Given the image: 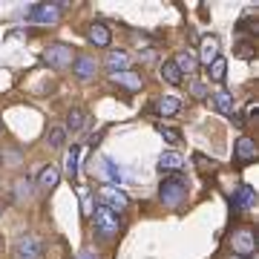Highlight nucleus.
Wrapping results in <instances>:
<instances>
[{
	"mask_svg": "<svg viewBox=\"0 0 259 259\" xmlns=\"http://www.w3.org/2000/svg\"><path fill=\"white\" fill-rule=\"evenodd\" d=\"M231 248L236 256H250L253 250H256V233L250 231V228H239V231L231 236Z\"/></svg>",
	"mask_w": 259,
	"mask_h": 259,
	"instance_id": "obj_3",
	"label": "nucleus"
},
{
	"mask_svg": "<svg viewBox=\"0 0 259 259\" xmlns=\"http://www.w3.org/2000/svg\"><path fill=\"white\" fill-rule=\"evenodd\" d=\"M93 219H95V231L104 233V236H115L121 228V219L118 213H112L110 207H104V204H98L93 210Z\"/></svg>",
	"mask_w": 259,
	"mask_h": 259,
	"instance_id": "obj_2",
	"label": "nucleus"
},
{
	"mask_svg": "<svg viewBox=\"0 0 259 259\" xmlns=\"http://www.w3.org/2000/svg\"><path fill=\"white\" fill-rule=\"evenodd\" d=\"M0 130H3V127H0Z\"/></svg>",
	"mask_w": 259,
	"mask_h": 259,
	"instance_id": "obj_31",
	"label": "nucleus"
},
{
	"mask_svg": "<svg viewBox=\"0 0 259 259\" xmlns=\"http://www.w3.org/2000/svg\"><path fill=\"white\" fill-rule=\"evenodd\" d=\"M110 81L118 83L121 90H127V93H139L141 87H144V78L139 72H133V69H127V72H112Z\"/></svg>",
	"mask_w": 259,
	"mask_h": 259,
	"instance_id": "obj_7",
	"label": "nucleus"
},
{
	"mask_svg": "<svg viewBox=\"0 0 259 259\" xmlns=\"http://www.w3.org/2000/svg\"><path fill=\"white\" fill-rule=\"evenodd\" d=\"M58 9H61L58 3H37L26 12V20L29 23H58V18H61Z\"/></svg>",
	"mask_w": 259,
	"mask_h": 259,
	"instance_id": "obj_5",
	"label": "nucleus"
},
{
	"mask_svg": "<svg viewBox=\"0 0 259 259\" xmlns=\"http://www.w3.org/2000/svg\"><path fill=\"white\" fill-rule=\"evenodd\" d=\"M210 104L222 112V115H233V95L228 93V90H219V93L210 98Z\"/></svg>",
	"mask_w": 259,
	"mask_h": 259,
	"instance_id": "obj_17",
	"label": "nucleus"
},
{
	"mask_svg": "<svg viewBox=\"0 0 259 259\" xmlns=\"http://www.w3.org/2000/svg\"><path fill=\"white\" fill-rule=\"evenodd\" d=\"M81 147H72L69 153H66V176L69 179H78V173H81Z\"/></svg>",
	"mask_w": 259,
	"mask_h": 259,
	"instance_id": "obj_18",
	"label": "nucleus"
},
{
	"mask_svg": "<svg viewBox=\"0 0 259 259\" xmlns=\"http://www.w3.org/2000/svg\"><path fill=\"white\" fill-rule=\"evenodd\" d=\"M228 259H242V256H228Z\"/></svg>",
	"mask_w": 259,
	"mask_h": 259,
	"instance_id": "obj_30",
	"label": "nucleus"
},
{
	"mask_svg": "<svg viewBox=\"0 0 259 259\" xmlns=\"http://www.w3.org/2000/svg\"><path fill=\"white\" fill-rule=\"evenodd\" d=\"M66 124H69V130H81L83 127V110H81V107H72V110H69Z\"/></svg>",
	"mask_w": 259,
	"mask_h": 259,
	"instance_id": "obj_23",
	"label": "nucleus"
},
{
	"mask_svg": "<svg viewBox=\"0 0 259 259\" xmlns=\"http://www.w3.org/2000/svg\"><path fill=\"white\" fill-rule=\"evenodd\" d=\"M58 182H61V173H58V167H44V170H40V173H37V185H40V190H55L58 187Z\"/></svg>",
	"mask_w": 259,
	"mask_h": 259,
	"instance_id": "obj_14",
	"label": "nucleus"
},
{
	"mask_svg": "<svg viewBox=\"0 0 259 259\" xmlns=\"http://www.w3.org/2000/svg\"><path fill=\"white\" fill-rule=\"evenodd\" d=\"M78 259H95V256H93V253H90V250H87V253H81V256H78Z\"/></svg>",
	"mask_w": 259,
	"mask_h": 259,
	"instance_id": "obj_29",
	"label": "nucleus"
},
{
	"mask_svg": "<svg viewBox=\"0 0 259 259\" xmlns=\"http://www.w3.org/2000/svg\"><path fill=\"white\" fill-rule=\"evenodd\" d=\"M236 158H239L242 164H250V161H256V144H253V139L242 136V139L236 141Z\"/></svg>",
	"mask_w": 259,
	"mask_h": 259,
	"instance_id": "obj_12",
	"label": "nucleus"
},
{
	"mask_svg": "<svg viewBox=\"0 0 259 259\" xmlns=\"http://www.w3.org/2000/svg\"><path fill=\"white\" fill-rule=\"evenodd\" d=\"M87 37L93 40L95 47H110V44H112L110 29L104 26V23H90V29H87Z\"/></svg>",
	"mask_w": 259,
	"mask_h": 259,
	"instance_id": "obj_13",
	"label": "nucleus"
},
{
	"mask_svg": "<svg viewBox=\"0 0 259 259\" xmlns=\"http://www.w3.org/2000/svg\"><path fill=\"white\" fill-rule=\"evenodd\" d=\"M187 196V185L182 179H164L161 185H158V199L167 204V207H179V204L185 202Z\"/></svg>",
	"mask_w": 259,
	"mask_h": 259,
	"instance_id": "obj_1",
	"label": "nucleus"
},
{
	"mask_svg": "<svg viewBox=\"0 0 259 259\" xmlns=\"http://www.w3.org/2000/svg\"><path fill=\"white\" fill-rule=\"evenodd\" d=\"M101 204L104 207H110L112 213H118V210H124V207H127V193H124V190H121V187H115V185H104L101 187Z\"/></svg>",
	"mask_w": 259,
	"mask_h": 259,
	"instance_id": "obj_6",
	"label": "nucleus"
},
{
	"mask_svg": "<svg viewBox=\"0 0 259 259\" xmlns=\"http://www.w3.org/2000/svg\"><path fill=\"white\" fill-rule=\"evenodd\" d=\"M158 133H161V136H164V139L170 141V144H179V139H182L176 130H170V127H158Z\"/></svg>",
	"mask_w": 259,
	"mask_h": 259,
	"instance_id": "obj_26",
	"label": "nucleus"
},
{
	"mask_svg": "<svg viewBox=\"0 0 259 259\" xmlns=\"http://www.w3.org/2000/svg\"><path fill=\"white\" fill-rule=\"evenodd\" d=\"M66 141V130L64 127H52V133H49V147H61Z\"/></svg>",
	"mask_w": 259,
	"mask_h": 259,
	"instance_id": "obj_25",
	"label": "nucleus"
},
{
	"mask_svg": "<svg viewBox=\"0 0 259 259\" xmlns=\"http://www.w3.org/2000/svg\"><path fill=\"white\" fill-rule=\"evenodd\" d=\"M236 52H239L242 58H253V47H248V44H239V47H236Z\"/></svg>",
	"mask_w": 259,
	"mask_h": 259,
	"instance_id": "obj_28",
	"label": "nucleus"
},
{
	"mask_svg": "<svg viewBox=\"0 0 259 259\" xmlns=\"http://www.w3.org/2000/svg\"><path fill=\"white\" fill-rule=\"evenodd\" d=\"M199 58H202V64L210 66L213 61L219 58V37H213V35L202 37V44H199Z\"/></svg>",
	"mask_w": 259,
	"mask_h": 259,
	"instance_id": "obj_9",
	"label": "nucleus"
},
{
	"mask_svg": "<svg viewBox=\"0 0 259 259\" xmlns=\"http://www.w3.org/2000/svg\"><path fill=\"white\" fill-rule=\"evenodd\" d=\"M190 93H193L196 98H204V93H207V90H204V83L193 81V83H190Z\"/></svg>",
	"mask_w": 259,
	"mask_h": 259,
	"instance_id": "obj_27",
	"label": "nucleus"
},
{
	"mask_svg": "<svg viewBox=\"0 0 259 259\" xmlns=\"http://www.w3.org/2000/svg\"><path fill=\"white\" fill-rule=\"evenodd\" d=\"M44 61L49 66H55V69H66V66H72V47H66V44H52V47L44 52Z\"/></svg>",
	"mask_w": 259,
	"mask_h": 259,
	"instance_id": "obj_4",
	"label": "nucleus"
},
{
	"mask_svg": "<svg viewBox=\"0 0 259 259\" xmlns=\"http://www.w3.org/2000/svg\"><path fill=\"white\" fill-rule=\"evenodd\" d=\"M72 72L81 78V81H90V78H95V58L90 55H78L72 61Z\"/></svg>",
	"mask_w": 259,
	"mask_h": 259,
	"instance_id": "obj_11",
	"label": "nucleus"
},
{
	"mask_svg": "<svg viewBox=\"0 0 259 259\" xmlns=\"http://www.w3.org/2000/svg\"><path fill=\"white\" fill-rule=\"evenodd\" d=\"M182 167H185V158L179 153H161L158 158V170H182Z\"/></svg>",
	"mask_w": 259,
	"mask_h": 259,
	"instance_id": "obj_19",
	"label": "nucleus"
},
{
	"mask_svg": "<svg viewBox=\"0 0 259 259\" xmlns=\"http://www.w3.org/2000/svg\"><path fill=\"white\" fill-rule=\"evenodd\" d=\"M101 161H104V170H107L104 176L112 179V182H115V187H118V182H121V170L115 167V161H112V158H101Z\"/></svg>",
	"mask_w": 259,
	"mask_h": 259,
	"instance_id": "obj_24",
	"label": "nucleus"
},
{
	"mask_svg": "<svg viewBox=\"0 0 259 259\" xmlns=\"http://www.w3.org/2000/svg\"><path fill=\"white\" fill-rule=\"evenodd\" d=\"M253 202H256V190L250 185H242L236 199H233V207H236V210H248V207H253Z\"/></svg>",
	"mask_w": 259,
	"mask_h": 259,
	"instance_id": "obj_16",
	"label": "nucleus"
},
{
	"mask_svg": "<svg viewBox=\"0 0 259 259\" xmlns=\"http://www.w3.org/2000/svg\"><path fill=\"white\" fill-rule=\"evenodd\" d=\"M156 112H161V115H179L182 104H179V98H161V101H156Z\"/></svg>",
	"mask_w": 259,
	"mask_h": 259,
	"instance_id": "obj_20",
	"label": "nucleus"
},
{
	"mask_svg": "<svg viewBox=\"0 0 259 259\" xmlns=\"http://www.w3.org/2000/svg\"><path fill=\"white\" fill-rule=\"evenodd\" d=\"M161 78H164L167 83H173V87H179V83H182V72L176 69V64H173V61H164V64H161Z\"/></svg>",
	"mask_w": 259,
	"mask_h": 259,
	"instance_id": "obj_21",
	"label": "nucleus"
},
{
	"mask_svg": "<svg viewBox=\"0 0 259 259\" xmlns=\"http://www.w3.org/2000/svg\"><path fill=\"white\" fill-rule=\"evenodd\" d=\"M173 64H176V69L182 72V78H185V75H193L196 69H199V61H196L193 52H179V55L173 58Z\"/></svg>",
	"mask_w": 259,
	"mask_h": 259,
	"instance_id": "obj_15",
	"label": "nucleus"
},
{
	"mask_svg": "<svg viewBox=\"0 0 259 259\" xmlns=\"http://www.w3.org/2000/svg\"><path fill=\"white\" fill-rule=\"evenodd\" d=\"M18 253L23 259H40L44 256V245H40V239H35V236H23V239L18 242Z\"/></svg>",
	"mask_w": 259,
	"mask_h": 259,
	"instance_id": "obj_8",
	"label": "nucleus"
},
{
	"mask_svg": "<svg viewBox=\"0 0 259 259\" xmlns=\"http://www.w3.org/2000/svg\"><path fill=\"white\" fill-rule=\"evenodd\" d=\"M104 64H107L110 75H112V72H127L130 66H133V58H130L127 52H124V49H118V52H110Z\"/></svg>",
	"mask_w": 259,
	"mask_h": 259,
	"instance_id": "obj_10",
	"label": "nucleus"
},
{
	"mask_svg": "<svg viewBox=\"0 0 259 259\" xmlns=\"http://www.w3.org/2000/svg\"><path fill=\"white\" fill-rule=\"evenodd\" d=\"M207 69H210V81H225V72H228V61H225V58H216V61L207 66Z\"/></svg>",
	"mask_w": 259,
	"mask_h": 259,
	"instance_id": "obj_22",
	"label": "nucleus"
}]
</instances>
